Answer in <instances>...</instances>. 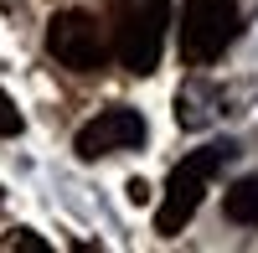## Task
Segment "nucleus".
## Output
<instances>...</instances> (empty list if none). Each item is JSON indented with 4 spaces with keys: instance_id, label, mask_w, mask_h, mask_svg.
<instances>
[{
    "instance_id": "f257e3e1",
    "label": "nucleus",
    "mask_w": 258,
    "mask_h": 253,
    "mask_svg": "<svg viewBox=\"0 0 258 253\" xmlns=\"http://www.w3.org/2000/svg\"><path fill=\"white\" fill-rule=\"evenodd\" d=\"M165 26H170V0H119L114 6V57L124 73L150 78L165 52Z\"/></svg>"
},
{
    "instance_id": "f03ea898",
    "label": "nucleus",
    "mask_w": 258,
    "mask_h": 253,
    "mask_svg": "<svg viewBox=\"0 0 258 253\" xmlns=\"http://www.w3.org/2000/svg\"><path fill=\"white\" fill-rule=\"evenodd\" d=\"M232 155V145H202V150H191L176 171L165 181V197H160V212H155V233L176 238L181 227L197 217V207L207 197V181L222 171V160Z\"/></svg>"
},
{
    "instance_id": "7ed1b4c3",
    "label": "nucleus",
    "mask_w": 258,
    "mask_h": 253,
    "mask_svg": "<svg viewBox=\"0 0 258 253\" xmlns=\"http://www.w3.org/2000/svg\"><path fill=\"white\" fill-rule=\"evenodd\" d=\"M238 36V0H186L181 11V57L191 68L217 62Z\"/></svg>"
},
{
    "instance_id": "20e7f679",
    "label": "nucleus",
    "mask_w": 258,
    "mask_h": 253,
    "mask_svg": "<svg viewBox=\"0 0 258 253\" xmlns=\"http://www.w3.org/2000/svg\"><path fill=\"white\" fill-rule=\"evenodd\" d=\"M47 52L68 73H98L109 62V31L88 11H57L47 21Z\"/></svg>"
},
{
    "instance_id": "39448f33",
    "label": "nucleus",
    "mask_w": 258,
    "mask_h": 253,
    "mask_svg": "<svg viewBox=\"0 0 258 253\" xmlns=\"http://www.w3.org/2000/svg\"><path fill=\"white\" fill-rule=\"evenodd\" d=\"M140 145H145V114L129 109V103H114V109L93 114L78 130L73 150H78V160H103L114 150H140Z\"/></svg>"
},
{
    "instance_id": "423d86ee",
    "label": "nucleus",
    "mask_w": 258,
    "mask_h": 253,
    "mask_svg": "<svg viewBox=\"0 0 258 253\" xmlns=\"http://www.w3.org/2000/svg\"><path fill=\"white\" fill-rule=\"evenodd\" d=\"M222 212H227L232 222H243V227H258V176H243V181L227 186Z\"/></svg>"
},
{
    "instance_id": "0eeeda50",
    "label": "nucleus",
    "mask_w": 258,
    "mask_h": 253,
    "mask_svg": "<svg viewBox=\"0 0 258 253\" xmlns=\"http://www.w3.org/2000/svg\"><path fill=\"white\" fill-rule=\"evenodd\" d=\"M0 135H21V109H16V103H11V93H0Z\"/></svg>"
},
{
    "instance_id": "6e6552de",
    "label": "nucleus",
    "mask_w": 258,
    "mask_h": 253,
    "mask_svg": "<svg viewBox=\"0 0 258 253\" xmlns=\"http://www.w3.org/2000/svg\"><path fill=\"white\" fill-rule=\"evenodd\" d=\"M6 248H16V253H21V248H26V253H47V243H41V238H31V233H16Z\"/></svg>"
},
{
    "instance_id": "1a4fd4ad",
    "label": "nucleus",
    "mask_w": 258,
    "mask_h": 253,
    "mask_svg": "<svg viewBox=\"0 0 258 253\" xmlns=\"http://www.w3.org/2000/svg\"><path fill=\"white\" fill-rule=\"evenodd\" d=\"M0 202H6V197H0Z\"/></svg>"
}]
</instances>
